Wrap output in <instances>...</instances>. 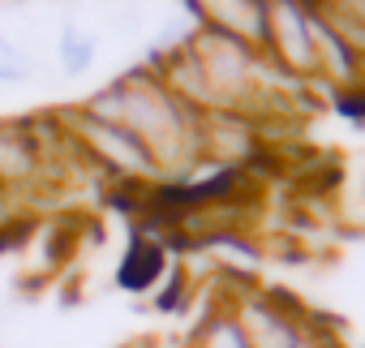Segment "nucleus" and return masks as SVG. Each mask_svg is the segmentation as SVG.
<instances>
[{
	"instance_id": "20e7f679",
	"label": "nucleus",
	"mask_w": 365,
	"mask_h": 348,
	"mask_svg": "<svg viewBox=\"0 0 365 348\" xmlns=\"http://www.w3.org/2000/svg\"><path fill=\"white\" fill-rule=\"evenodd\" d=\"M202 348H250V335L237 327V322H215L207 331V344Z\"/></svg>"
},
{
	"instance_id": "f03ea898",
	"label": "nucleus",
	"mask_w": 365,
	"mask_h": 348,
	"mask_svg": "<svg viewBox=\"0 0 365 348\" xmlns=\"http://www.w3.org/2000/svg\"><path fill=\"white\" fill-rule=\"evenodd\" d=\"M95 133H99V150H103L112 163H120V168H129V172H150V155H146V146H142L129 129L103 121V125H95Z\"/></svg>"
},
{
	"instance_id": "7ed1b4c3",
	"label": "nucleus",
	"mask_w": 365,
	"mask_h": 348,
	"mask_svg": "<svg viewBox=\"0 0 365 348\" xmlns=\"http://www.w3.org/2000/svg\"><path fill=\"white\" fill-rule=\"evenodd\" d=\"M202 5L228 31H245V35H262L267 31V5L262 0H202Z\"/></svg>"
},
{
	"instance_id": "39448f33",
	"label": "nucleus",
	"mask_w": 365,
	"mask_h": 348,
	"mask_svg": "<svg viewBox=\"0 0 365 348\" xmlns=\"http://www.w3.org/2000/svg\"><path fill=\"white\" fill-rule=\"evenodd\" d=\"M61 56H65V65H69L73 73H82V69L91 65V56H95V48H91V39L69 35V39H65V48H61Z\"/></svg>"
},
{
	"instance_id": "f257e3e1",
	"label": "nucleus",
	"mask_w": 365,
	"mask_h": 348,
	"mask_svg": "<svg viewBox=\"0 0 365 348\" xmlns=\"http://www.w3.org/2000/svg\"><path fill=\"white\" fill-rule=\"evenodd\" d=\"M271 31H275V39H279V52L292 61V65H301V69H309L314 65V35H309V14L297 5V0H284V5H275L271 9Z\"/></svg>"
}]
</instances>
